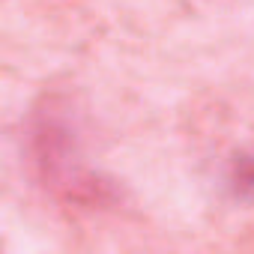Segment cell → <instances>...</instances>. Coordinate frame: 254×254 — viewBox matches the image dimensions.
<instances>
[{
    "mask_svg": "<svg viewBox=\"0 0 254 254\" xmlns=\"http://www.w3.org/2000/svg\"><path fill=\"white\" fill-rule=\"evenodd\" d=\"M236 186H239L242 191H251V194H254V162H248V165L239 168V174H236Z\"/></svg>",
    "mask_w": 254,
    "mask_h": 254,
    "instance_id": "cell-1",
    "label": "cell"
}]
</instances>
